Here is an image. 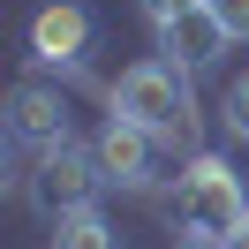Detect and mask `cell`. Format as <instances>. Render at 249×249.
<instances>
[{"label": "cell", "instance_id": "ba28073f", "mask_svg": "<svg viewBox=\"0 0 249 249\" xmlns=\"http://www.w3.org/2000/svg\"><path fill=\"white\" fill-rule=\"evenodd\" d=\"M53 249H113V227L98 219V204L61 212V219H53Z\"/></svg>", "mask_w": 249, "mask_h": 249}, {"label": "cell", "instance_id": "52a82bcc", "mask_svg": "<svg viewBox=\"0 0 249 249\" xmlns=\"http://www.w3.org/2000/svg\"><path fill=\"white\" fill-rule=\"evenodd\" d=\"M8 136H16V143H38V151H53V143L68 136L61 91H46V83H16V98H8Z\"/></svg>", "mask_w": 249, "mask_h": 249}, {"label": "cell", "instance_id": "6da1fadb", "mask_svg": "<svg viewBox=\"0 0 249 249\" xmlns=\"http://www.w3.org/2000/svg\"><path fill=\"white\" fill-rule=\"evenodd\" d=\"M189 68L174 61H136L121 68V83H113V113H128L136 128H151V143H189L196 136V106H189Z\"/></svg>", "mask_w": 249, "mask_h": 249}, {"label": "cell", "instance_id": "3957f363", "mask_svg": "<svg viewBox=\"0 0 249 249\" xmlns=\"http://www.w3.org/2000/svg\"><path fill=\"white\" fill-rule=\"evenodd\" d=\"M98 189H106V166H98V151H83L76 136H61L53 151H38V204H46L53 219L98 204Z\"/></svg>", "mask_w": 249, "mask_h": 249}, {"label": "cell", "instance_id": "277c9868", "mask_svg": "<svg viewBox=\"0 0 249 249\" xmlns=\"http://www.w3.org/2000/svg\"><path fill=\"white\" fill-rule=\"evenodd\" d=\"M234 46V31L212 16V0H196L189 16H174V23H159V53H166L174 68H212L219 53Z\"/></svg>", "mask_w": 249, "mask_h": 249}, {"label": "cell", "instance_id": "5b68a950", "mask_svg": "<svg viewBox=\"0 0 249 249\" xmlns=\"http://www.w3.org/2000/svg\"><path fill=\"white\" fill-rule=\"evenodd\" d=\"M83 46H91V16H83L76 0L38 8V23H31V61H46V68H83Z\"/></svg>", "mask_w": 249, "mask_h": 249}, {"label": "cell", "instance_id": "7c38bea8", "mask_svg": "<svg viewBox=\"0 0 249 249\" xmlns=\"http://www.w3.org/2000/svg\"><path fill=\"white\" fill-rule=\"evenodd\" d=\"M181 249H227V242H212V234H189V242Z\"/></svg>", "mask_w": 249, "mask_h": 249}, {"label": "cell", "instance_id": "9c48e42d", "mask_svg": "<svg viewBox=\"0 0 249 249\" xmlns=\"http://www.w3.org/2000/svg\"><path fill=\"white\" fill-rule=\"evenodd\" d=\"M227 136H234V143H249V76H242V83H227Z\"/></svg>", "mask_w": 249, "mask_h": 249}, {"label": "cell", "instance_id": "7a4b0ae2", "mask_svg": "<svg viewBox=\"0 0 249 249\" xmlns=\"http://www.w3.org/2000/svg\"><path fill=\"white\" fill-rule=\"evenodd\" d=\"M181 219L189 234H212V242H234V234L249 227V196H242V174L227 166V159L196 151L181 174Z\"/></svg>", "mask_w": 249, "mask_h": 249}, {"label": "cell", "instance_id": "8fae6325", "mask_svg": "<svg viewBox=\"0 0 249 249\" xmlns=\"http://www.w3.org/2000/svg\"><path fill=\"white\" fill-rule=\"evenodd\" d=\"M136 8H143V16H151V23H174V16H189L196 0H136Z\"/></svg>", "mask_w": 249, "mask_h": 249}, {"label": "cell", "instance_id": "8992f818", "mask_svg": "<svg viewBox=\"0 0 249 249\" xmlns=\"http://www.w3.org/2000/svg\"><path fill=\"white\" fill-rule=\"evenodd\" d=\"M98 166H106V181H121V189H143L151 181V128H136L128 113H113L106 128H98Z\"/></svg>", "mask_w": 249, "mask_h": 249}, {"label": "cell", "instance_id": "4fadbf2b", "mask_svg": "<svg viewBox=\"0 0 249 249\" xmlns=\"http://www.w3.org/2000/svg\"><path fill=\"white\" fill-rule=\"evenodd\" d=\"M227 249H249V227H242V234H234V242H227Z\"/></svg>", "mask_w": 249, "mask_h": 249}, {"label": "cell", "instance_id": "30bf717a", "mask_svg": "<svg viewBox=\"0 0 249 249\" xmlns=\"http://www.w3.org/2000/svg\"><path fill=\"white\" fill-rule=\"evenodd\" d=\"M212 16H219V23H227V31H234V38H249V0H212Z\"/></svg>", "mask_w": 249, "mask_h": 249}]
</instances>
